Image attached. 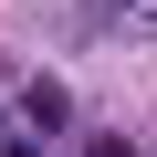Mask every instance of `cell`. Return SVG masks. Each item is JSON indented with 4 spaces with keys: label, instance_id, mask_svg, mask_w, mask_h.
Returning <instances> with one entry per match:
<instances>
[{
    "label": "cell",
    "instance_id": "6da1fadb",
    "mask_svg": "<svg viewBox=\"0 0 157 157\" xmlns=\"http://www.w3.org/2000/svg\"><path fill=\"white\" fill-rule=\"evenodd\" d=\"M21 115H32L42 136H63V126H73V94H63V84H32V94H21Z\"/></svg>",
    "mask_w": 157,
    "mask_h": 157
},
{
    "label": "cell",
    "instance_id": "7a4b0ae2",
    "mask_svg": "<svg viewBox=\"0 0 157 157\" xmlns=\"http://www.w3.org/2000/svg\"><path fill=\"white\" fill-rule=\"evenodd\" d=\"M84 157H136V147H126V136H94V147H84Z\"/></svg>",
    "mask_w": 157,
    "mask_h": 157
},
{
    "label": "cell",
    "instance_id": "3957f363",
    "mask_svg": "<svg viewBox=\"0 0 157 157\" xmlns=\"http://www.w3.org/2000/svg\"><path fill=\"white\" fill-rule=\"evenodd\" d=\"M21 157H42V147H21Z\"/></svg>",
    "mask_w": 157,
    "mask_h": 157
}]
</instances>
